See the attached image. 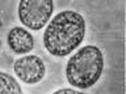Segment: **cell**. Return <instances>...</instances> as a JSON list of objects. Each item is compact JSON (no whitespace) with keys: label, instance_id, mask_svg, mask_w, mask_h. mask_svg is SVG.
<instances>
[{"label":"cell","instance_id":"obj_1","mask_svg":"<svg viewBox=\"0 0 126 94\" xmlns=\"http://www.w3.org/2000/svg\"><path fill=\"white\" fill-rule=\"evenodd\" d=\"M84 37V17L75 11H63L49 22L43 33V45L51 55L63 58L76 50Z\"/></svg>","mask_w":126,"mask_h":94},{"label":"cell","instance_id":"obj_2","mask_svg":"<svg viewBox=\"0 0 126 94\" xmlns=\"http://www.w3.org/2000/svg\"><path fill=\"white\" fill-rule=\"evenodd\" d=\"M104 69V56L97 46H84L79 48L66 65V77L68 84L79 89L93 86L101 77Z\"/></svg>","mask_w":126,"mask_h":94},{"label":"cell","instance_id":"obj_3","mask_svg":"<svg viewBox=\"0 0 126 94\" xmlns=\"http://www.w3.org/2000/svg\"><path fill=\"white\" fill-rule=\"evenodd\" d=\"M54 11L51 0H21L18 3V18L32 30H41Z\"/></svg>","mask_w":126,"mask_h":94},{"label":"cell","instance_id":"obj_4","mask_svg":"<svg viewBox=\"0 0 126 94\" xmlns=\"http://www.w3.org/2000/svg\"><path fill=\"white\" fill-rule=\"evenodd\" d=\"M15 73L25 84H37L45 77V63L37 55H26L17 59L13 64Z\"/></svg>","mask_w":126,"mask_h":94},{"label":"cell","instance_id":"obj_5","mask_svg":"<svg viewBox=\"0 0 126 94\" xmlns=\"http://www.w3.org/2000/svg\"><path fill=\"white\" fill-rule=\"evenodd\" d=\"M7 42L11 51L17 55L30 52L34 47V38L32 33L28 31L26 29H24V27L18 26H15L9 30Z\"/></svg>","mask_w":126,"mask_h":94},{"label":"cell","instance_id":"obj_6","mask_svg":"<svg viewBox=\"0 0 126 94\" xmlns=\"http://www.w3.org/2000/svg\"><path fill=\"white\" fill-rule=\"evenodd\" d=\"M0 94H22V89L13 76L0 72Z\"/></svg>","mask_w":126,"mask_h":94},{"label":"cell","instance_id":"obj_7","mask_svg":"<svg viewBox=\"0 0 126 94\" xmlns=\"http://www.w3.org/2000/svg\"><path fill=\"white\" fill-rule=\"evenodd\" d=\"M53 94H84L81 92H78V90H74V89H59L57 92H54Z\"/></svg>","mask_w":126,"mask_h":94},{"label":"cell","instance_id":"obj_8","mask_svg":"<svg viewBox=\"0 0 126 94\" xmlns=\"http://www.w3.org/2000/svg\"><path fill=\"white\" fill-rule=\"evenodd\" d=\"M0 46H1V41H0Z\"/></svg>","mask_w":126,"mask_h":94}]
</instances>
